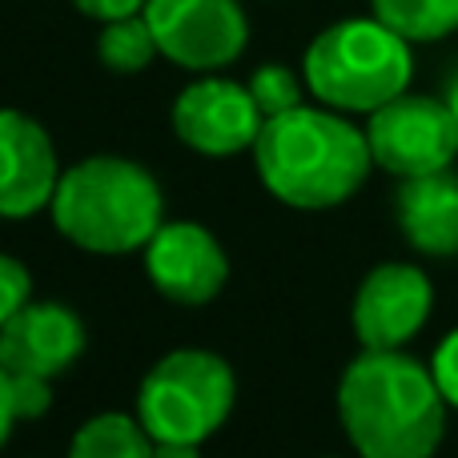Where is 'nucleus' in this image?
I'll return each instance as SVG.
<instances>
[{
  "instance_id": "obj_21",
  "label": "nucleus",
  "mask_w": 458,
  "mask_h": 458,
  "mask_svg": "<svg viewBox=\"0 0 458 458\" xmlns=\"http://www.w3.org/2000/svg\"><path fill=\"white\" fill-rule=\"evenodd\" d=\"M72 4H77V13H85V16H93V21L109 24V21H121V16L145 13V4H149V0H72Z\"/></svg>"
},
{
  "instance_id": "obj_13",
  "label": "nucleus",
  "mask_w": 458,
  "mask_h": 458,
  "mask_svg": "<svg viewBox=\"0 0 458 458\" xmlns=\"http://www.w3.org/2000/svg\"><path fill=\"white\" fill-rule=\"evenodd\" d=\"M398 225L414 250L435 253V258L458 253V174L438 169V174L403 177Z\"/></svg>"
},
{
  "instance_id": "obj_24",
  "label": "nucleus",
  "mask_w": 458,
  "mask_h": 458,
  "mask_svg": "<svg viewBox=\"0 0 458 458\" xmlns=\"http://www.w3.org/2000/svg\"><path fill=\"white\" fill-rule=\"evenodd\" d=\"M446 101H451V109L458 113V72H454V81H451V93H446Z\"/></svg>"
},
{
  "instance_id": "obj_16",
  "label": "nucleus",
  "mask_w": 458,
  "mask_h": 458,
  "mask_svg": "<svg viewBox=\"0 0 458 458\" xmlns=\"http://www.w3.org/2000/svg\"><path fill=\"white\" fill-rule=\"evenodd\" d=\"M97 53H101V61L113 72H141L161 48H157L149 21H145V13H137V16H121V21L105 24Z\"/></svg>"
},
{
  "instance_id": "obj_8",
  "label": "nucleus",
  "mask_w": 458,
  "mask_h": 458,
  "mask_svg": "<svg viewBox=\"0 0 458 458\" xmlns=\"http://www.w3.org/2000/svg\"><path fill=\"white\" fill-rule=\"evenodd\" d=\"M261 125L266 117H261L250 85H237V81H193L174 101L177 137L206 157H233L242 149H253Z\"/></svg>"
},
{
  "instance_id": "obj_15",
  "label": "nucleus",
  "mask_w": 458,
  "mask_h": 458,
  "mask_svg": "<svg viewBox=\"0 0 458 458\" xmlns=\"http://www.w3.org/2000/svg\"><path fill=\"white\" fill-rule=\"evenodd\" d=\"M370 8L406 40H443L458 29V0H370Z\"/></svg>"
},
{
  "instance_id": "obj_14",
  "label": "nucleus",
  "mask_w": 458,
  "mask_h": 458,
  "mask_svg": "<svg viewBox=\"0 0 458 458\" xmlns=\"http://www.w3.org/2000/svg\"><path fill=\"white\" fill-rule=\"evenodd\" d=\"M69 458H153V435L141 427V419L97 414L77 430Z\"/></svg>"
},
{
  "instance_id": "obj_3",
  "label": "nucleus",
  "mask_w": 458,
  "mask_h": 458,
  "mask_svg": "<svg viewBox=\"0 0 458 458\" xmlns=\"http://www.w3.org/2000/svg\"><path fill=\"white\" fill-rule=\"evenodd\" d=\"M53 222L89 253H129L161 229V190L149 169L125 157H89L61 174Z\"/></svg>"
},
{
  "instance_id": "obj_22",
  "label": "nucleus",
  "mask_w": 458,
  "mask_h": 458,
  "mask_svg": "<svg viewBox=\"0 0 458 458\" xmlns=\"http://www.w3.org/2000/svg\"><path fill=\"white\" fill-rule=\"evenodd\" d=\"M16 422V406H13V386H8V370L0 366V446H4L8 430Z\"/></svg>"
},
{
  "instance_id": "obj_6",
  "label": "nucleus",
  "mask_w": 458,
  "mask_h": 458,
  "mask_svg": "<svg viewBox=\"0 0 458 458\" xmlns=\"http://www.w3.org/2000/svg\"><path fill=\"white\" fill-rule=\"evenodd\" d=\"M366 141L374 161L398 177L438 174L458 157V113L438 97L403 93L370 113Z\"/></svg>"
},
{
  "instance_id": "obj_20",
  "label": "nucleus",
  "mask_w": 458,
  "mask_h": 458,
  "mask_svg": "<svg viewBox=\"0 0 458 458\" xmlns=\"http://www.w3.org/2000/svg\"><path fill=\"white\" fill-rule=\"evenodd\" d=\"M430 370H435V382H438V390H443V398L451 406H458V330L446 334L443 346L435 350Z\"/></svg>"
},
{
  "instance_id": "obj_23",
  "label": "nucleus",
  "mask_w": 458,
  "mask_h": 458,
  "mask_svg": "<svg viewBox=\"0 0 458 458\" xmlns=\"http://www.w3.org/2000/svg\"><path fill=\"white\" fill-rule=\"evenodd\" d=\"M153 458H201L193 443H161L153 438Z\"/></svg>"
},
{
  "instance_id": "obj_7",
  "label": "nucleus",
  "mask_w": 458,
  "mask_h": 458,
  "mask_svg": "<svg viewBox=\"0 0 458 458\" xmlns=\"http://www.w3.org/2000/svg\"><path fill=\"white\" fill-rule=\"evenodd\" d=\"M145 21L161 56L193 72L233 64L250 40V21L237 0H149Z\"/></svg>"
},
{
  "instance_id": "obj_9",
  "label": "nucleus",
  "mask_w": 458,
  "mask_h": 458,
  "mask_svg": "<svg viewBox=\"0 0 458 458\" xmlns=\"http://www.w3.org/2000/svg\"><path fill=\"white\" fill-rule=\"evenodd\" d=\"M430 290L427 274L403 261H390L366 274L362 290L354 298V330L366 350H398L427 326L430 318Z\"/></svg>"
},
{
  "instance_id": "obj_2",
  "label": "nucleus",
  "mask_w": 458,
  "mask_h": 458,
  "mask_svg": "<svg viewBox=\"0 0 458 458\" xmlns=\"http://www.w3.org/2000/svg\"><path fill=\"white\" fill-rule=\"evenodd\" d=\"M258 174L274 198L293 209H330L366 182L374 165L370 141L338 113L298 109L266 117L253 141Z\"/></svg>"
},
{
  "instance_id": "obj_1",
  "label": "nucleus",
  "mask_w": 458,
  "mask_h": 458,
  "mask_svg": "<svg viewBox=\"0 0 458 458\" xmlns=\"http://www.w3.org/2000/svg\"><path fill=\"white\" fill-rule=\"evenodd\" d=\"M446 406L435 370L398 350H366L338 386L342 427L362 458H430L443 443Z\"/></svg>"
},
{
  "instance_id": "obj_18",
  "label": "nucleus",
  "mask_w": 458,
  "mask_h": 458,
  "mask_svg": "<svg viewBox=\"0 0 458 458\" xmlns=\"http://www.w3.org/2000/svg\"><path fill=\"white\" fill-rule=\"evenodd\" d=\"M29 293H32L29 269H24L16 258L0 253V326H4L16 310L29 306Z\"/></svg>"
},
{
  "instance_id": "obj_10",
  "label": "nucleus",
  "mask_w": 458,
  "mask_h": 458,
  "mask_svg": "<svg viewBox=\"0 0 458 458\" xmlns=\"http://www.w3.org/2000/svg\"><path fill=\"white\" fill-rule=\"evenodd\" d=\"M145 269L149 282L182 306H201L217 298L229 277V261L217 237L193 222L161 225L145 245Z\"/></svg>"
},
{
  "instance_id": "obj_4",
  "label": "nucleus",
  "mask_w": 458,
  "mask_h": 458,
  "mask_svg": "<svg viewBox=\"0 0 458 458\" xmlns=\"http://www.w3.org/2000/svg\"><path fill=\"white\" fill-rule=\"evenodd\" d=\"M306 85L318 101L346 113H374L406 93L414 72L411 40L374 16L342 21L318 32L306 48Z\"/></svg>"
},
{
  "instance_id": "obj_17",
  "label": "nucleus",
  "mask_w": 458,
  "mask_h": 458,
  "mask_svg": "<svg viewBox=\"0 0 458 458\" xmlns=\"http://www.w3.org/2000/svg\"><path fill=\"white\" fill-rule=\"evenodd\" d=\"M250 93L258 101L261 117H277V113H290L301 105V85L290 69L282 64H261L258 72L250 77Z\"/></svg>"
},
{
  "instance_id": "obj_11",
  "label": "nucleus",
  "mask_w": 458,
  "mask_h": 458,
  "mask_svg": "<svg viewBox=\"0 0 458 458\" xmlns=\"http://www.w3.org/2000/svg\"><path fill=\"white\" fill-rule=\"evenodd\" d=\"M61 185L48 133L16 109H0V217H32Z\"/></svg>"
},
{
  "instance_id": "obj_5",
  "label": "nucleus",
  "mask_w": 458,
  "mask_h": 458,
  "mask_svg": "<svg viewBox=\"0 0 458 458\" xmlns=\"http://www.w3.org/2000/svg\"><path fill=\"white\" fill-rule=\"evenodd\" d=\"M233 374L217 354L177 350L161 358L141 382L137 419L161 443H206L229 419Z\"/></svg>"
},
{
  "instance_id": "obj_19",
  "label": "nucleus",
  "mask_w": 458,
  "mask_h": 458,
  "mask_svg": "<svg viewBox=\"0 0 458 458\" xmlns=\"http://www.w3.org/2000/svg\"><path fill=\"white\" fill-rule=\"evenodd\" d=\"M8 386H13L16 419H40L48 411V378L40 374H13L8 370Z\"/></svg>"
},
{
  "instance_id": "obj_12",
  "label": "nucleus",
  "mask_w": 458,
  "mask_h": 458,
  "mask_svg": "<svg viewBox=\"0 0 458 458\" xmlns=\"http://www.w3.org/2000/svg\"><path fill=\"white\" fill-rule=\"evenodd\" d=\"M85 350V326L69 306L40 301L24 306L0 326V366L13 374H53L69 370Z\"/></svg>"
}]
</instances>
